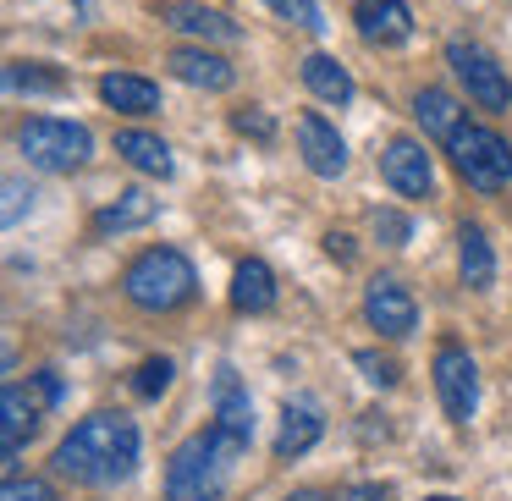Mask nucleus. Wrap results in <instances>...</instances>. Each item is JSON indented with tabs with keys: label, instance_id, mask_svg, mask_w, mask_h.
<instances>
[{
	"label": "nucleus",
	"instance_id": "nucleus-28",
	"mask_svg": "<svg viewBox=\"0 0 512 501\" xmlns=\"http://www.w3.org/2000/svg\"><path fill=\"white\" fill-rule=\"evenodd\" d=\"M369 232H375L386 248H402L413 237V221L402 210H375V215H369Z\"/></svg>",
	"mask_w": 512,
	"mask_h": 501
},
{
	"label": "nucleus",
	"instance_id": "nucleus-35",
	"mask_svg": "<svg viewBox=\"0 0 512 501\" xmlns=\"http://www.w3.org/2000/svg\"><path fill=\"white\" fill-rule=\"evenodd\" d=\"M424 501H457V496H424Z\"/></svg>",
	"mask_w": 512,
	"mask_h": 501
},
{
	"label": "nucleus",
	"instance_id": "nucleus-24",
	"mask_svg": "<svg viewBox=\"0 0 512 501\" xmlns=\"http://www.w3.org/2000/svg\"><path fill=\"white\" fill-rule=\"evenodd\" d=\"M6 89L12 94H61L67 83H61V72H45L39 61H12L6 67Z\"/></svg>",
	"mask_w": 512,
	"mask_h": 501
},
{
	"label": "nucleus",
	"instance_id": "nucleus-25",
	"mask_svg": "<svg viewBox=\"0 0 512 501\" xmlns=\"http://www.w3.org/2000/svg\"><path fill=\"white\" fill-rule=\"evenodd\" d=\"M265 6L281 17V23L303 28V34H325V28H331V23H325V12L314 6V0H265Z\"/></svg>",
	"mask_w": 512,
	"mask_h": 501
},
{
	"label": "nucleus",
	"instance_id": "nucleus-5",
	"mask_svg": "<svg viewBox=\"0 0 512 501\" xmlns=\"http://www.w3.org/2000/svg\"><path fill=\"white\" fill-rule=\"evenodd\" d=\"M17 149L28 155V166L50 171V177H67V171L89 166L94 138H89V127H78V122H61V116H34V122L17 127Z\"/></svg>",
	"mask_w": 512,
	"mask_h": 501
},
{
	"label": "nucleus",
	"instance_id": "nucleus-2",
	"mask_svg": "<svg viewBox=\"0 0 512 501\" xmlns=\"http://www.w3.org/2000/svg\"><path fill=\"white\" fill-rule=\"evenodd\" d=\"M248 441H254V435L232 430V424H221V419L204 435H188L166 463V501H221L232 468L248 457Z\"/></svg>",
	"mask_w": 512,
	"mask_h": 501
},
{
	"label": "nucleus",
	"instance_id": "nucleus-15",
	"mask_svg": "<svg viewBox=\"0 0 512 501\" xmlns=\"http://www.w3.org/2000/svg\"><path fill=\"white\" fill-rule=\"evenodd\" d=\"M457 276H463L468 292L496 287V248H490L485 226H474V221L457 226Z\"/></svg>",
	"mask_w": 512,
	"mask_h": 501
},
{
	"label": "nucleus",
	"instance_id": "nucleus-27",
	"mask_svg": "<svg viewBox=\"0 0 512 501\" xmlns=\"http://www.w3.org/2000/svg\"><path fill=\"white\" fill-rule=\"evenodd\" d=\"M353 364L364 369V380H369V386H380V391H386V386H397V380H402L397 358L375 353V347H358V353H353Z\"/></svg>",
	"mask_w": 512,
	"mask_h": 501
},
{
	"label": "nucleus",
	"instance_id": "nucleus-31",
	"mask_svg": "<svg viewBox=\"0 0 512 501\" xmlns=\"http://www.w3.org/2000/svg\"><path fill=\"white\" fill-rule=\"evenodd\" d=\"M28 204H34V188H23L17 177H6V210H0V221H6V226H17V221H23V210H28Z\"/></svg>",
	"mask_w": 512,
	"mask_h": 501
},
{
	"label": "nucleus",
	"instance_id": "nucleus-32",
	"mask_svg": "<svg viewBox=\"0 0 512 501\" xmlns=\"http://www.w3.org/2000/svg\"><path fill=\"white\" fill-rule=\"evenodd\" d=\"M336 501H391V490L386 485H342Z\"/></svg>",
	"mask_w": 512,
	"mask_h": 501
},
{
	"label": "nucleus",
	"instance_id": "nucleus-16",
	"mask_svg": "<svg viewBox=\"0 0 512 501\" xmlns=\"http://www.w3.org/2000/svg\"><path fill=\"white\" fill-rule=\"evenodd\" d=\"M232 309L237 314H265L276 309V270L265 259H243L232 270Z\"/></svg>",
	"mask_w": 512,
	"mask_h": 501
},
{
	"label": "nucleus",
	"instance_id": "nucleus-20",
	"mask_svg": "<svg viewBox=\"0 0 512 501\" xmlns=\"http://www.w3.org/2000/svg\"><path fill=\"white\" fill-rule=\"evenodd\" d=\"M298 72H303V83H309L314 100H325V105H347V100H353V72H347L336 56H325V50L303 56Z\"/></svg>",
	"mask_w": 512,
	"mask_h": 501
},
{
	"label": "nucleus",
	"instance_id": "nucleus-19",
	"mask_svg": "<svg viewBox=\"0 0 512 501\" xmlns=\"http://www.w3.org/2000/svg\"><path fill=\"white\" fill-rule=\"evenodd\" d=\"M100 100L111 105V111H127V116H155L160 111V89L149 78H133V72H105Z\"/></svg>",
	"mask_w": 512,
	"mask_h": 501
},
{
	"label": "nucleus",
	"instance_id": "nucleus-17",
	"mask_svg": "<svg viewBox=\"0 0 512 501\" xmlns=\"http://www.w3.org/2000/svg\"><path fill=\"white\" fill-rule=\"evenodd\" d=\"M325 435V419L314 402H287L281 408V430H276V457H303L314 452V441Z\"/></svg>",
	"mask_w": 512,
	"mask_h": 501
},
{
	"label": "nucleus",
	"instance_id": "nucleus-12",
	"mask_svg": "<svg viewBox=\"0 0 512 501\" xmlns=\"http://www.w3.org/2000/svg\"><path fill=\"white\" fill-rule=\"evenodd\" d=\"M166 67H171V78H177V83H188V89H204V94H226V89L237 83V67H232V61L215 56V50H204V45L171 50Z\"/></svg>",
	"mask_w": 512,
	"mask_h": 501
},
{
	"label": "nucleus",
	"instance_id": "nucleus-34",
	"mask_svg": "<svg viewBox=\"0 0 512 501\" xmlns=\"http://www.w3.org/2000/svg\"><path fill=\"white\" fill-rule=\"evenodd\" d=\"M287 501H336V496H325V490H292Z\"/></svg>",
	"mask_w": 512,
	"mask_h": 501
},
{
	"label": "nucleus",
	"instance_id": "nucleus-11",
	"mask_svg": "<svg viewBox=\"0 0 512 501\" xmlns=\"http://www.w3.org/2000/svg\"><path fill=\"white\" fill-rule=\"evenodd\" d=\"M298 155H303V166L314 171V177H325V182H336L347 171V144H342V133H336L325 116H298Z\"/></svg>",
	"mask_w": 512,
	"mask_h": 501
},
{
	"label": "nucleus",
	"instance_id": "nucleus-23",
	"mask_svg": "<svg viewBox=\"0 0 512 501\" xmlns=\"http://www.w3.org/2000/svg\"><path fill=\"white\" fill-rule=\"evenodd\" d=\"M210 397H215V419L232 424V430H243V435H254V402H248L237 369H215V391H210Z\"/></svg>",
	"mask_w": 512,
	"mask_h": 501
},
{
	"label": "nucleus",
	"instance_id": "nucleus-3",
	"mask_svg": "<svg viewBox=\"0 0 512 501\" xmlns=\"http://www.w3.org/2000/svg\"><path fill=\"white\" fill-rule=\"evenodd\" d=\"M122 292L144 314H171L199 292V276H193V259L182 248H144L122 270Z\"/></svg>",
	"mask_w": 512,
	"mask_h": 501
},
{
	"label": "nucleus",
	"instance_id": "nucleus-18",
	"mask_svg": "<svg viewBox=\"0 0 512 501\" xmlns=\"http://www.w3.org/2000/svg\"><path fill=\"white\" fill-rule=\"evenodd\" d=\"M116 155H122L133 171H144V177H171V171H177L166 138L144 133V127H122V133H116Z\"/></svg>",
	"mask_w": 512,
	"mask_h": 501
},
{
	"label": "nucleus",
	"instance_id": "nucleus-10",
	"mask_svg": "<svg viewBox=\"0 0 512 501\" xmlns=\"http://www.w3.org/2000/svg\"><path fill=\"white\" fill-rule=\"evenodd\" d=\"M380 177H386V188L397 193V199H430V155H424L419 138H391L386 149H380Z\"/></svg>",
	"mask_w": 512,
	"mask_h": 501
},
{
	"label": "nucleus",
	"instance_id": "nucleus-1",
	"mask_svg": "<svg viewBox=\"0 0 512 501\" xmlns=\"http://www.w3.org/2000/svg\"><path fill=\"white\" fill-rule=\"evenodd\" d=\"M138 457H144V435L127 413H89L78 419L56 446V474L72 479V485H89V490H116L138 474Z\"/></svg>",
	"mask_w": 512,
	"mask_h": 501
},
{
	"label": "nucleus",
	"instance_id": "nucleus-29",
	"mask_svg": "<svg viewBox=\"0 0 512 501\" xmlns=\"http://www.w3.org/2000/svg\"><path fill=\"white\" fill-rule=\"evenodd\" d=\"M0 501H56V485L50 479H34V474H6V490H0Z\"/></svg>",
	"mask_w": 512,
	"mask_h": 501
},
{
	"label": "nucleus",
	"instance_id": "nucleus-6",
	"mask_svg": "<svg viewBox=\"0 0 512 501\" xmlns=\"http://www.w3.org/2000/svg\"><path fill=\"white\" fill-rule=\"evenodd\" d=\"M446 67L457 72V83L468 89V100L485 111H512V78L485 45L474 39H446Z\"/></svg>",
	"mask_w": 512,
	"mask_h": 501
},
{
	"label": "nucleus",
	"instance_id": "nucleus-21",
	"mask_svg": "<svg viewBox=\"0 0 512 501\" xmlns=\"http://www.w3.org/2000/svg\"><path fill=\"white\" fill-rule=\"evenodd\" d=\"M155 210H160V199H149L144 188H127V193H116V204H105V210L94 215V232H100V237L133 232V226H149V221H155Z\"/></svg>",
	"mask_w": 512,
	"mask_h": 501
},
{
	"label": "nucleus",
	"instance_id": "nucleus-26",
	"mask_svg": "<svg viewBox=\"0 0 512 501\" xmlns=\"http://www.w3.org/2000/svg\"><path fill=\"white\" fill-rule=\"evenodd\" d=\"M171 375H177V369H171V358H144V364L133 369V391L144 402H155V397H166Z\"/></svg>",
	"mask_w": 512,
	"mask_h": 501
},
{
	"label": "nucleus",
	"instance_id": "nucleus-22",
	"mask_svg": "<svg viewBox=\"0 0 512 501\" xmlns=\"http://www.w3.org/2000/svg\"><path fill=\"white\" fill-rule=\"evenodd\" d=\"M413 122L424 127V138H452L457 127H463V111H457V100L446 89H419L413 94Z\"/></svg>",
	"mask_w": 512,
	"mask_h": 501
},
{
	"label": "nucleus",
	"instance_id": "nucleus-30",
	"mask_svg": "<svg viewBox=\"0 0 512 501\" xmlns=\"http://www.w3.org/2000/svg\"><path fill=\"white\" fill-rule=\"evenodd\" d=\"M232 127H237L243 138H259V144H270V138H276V122H270V116L259 111V105H248V111H237V116H232Z\"/></svg>",
	"mask_w": 512,
	"mask_h": 501
},
{
	"label": "nucleus",
	"instance_id": "nucleus-9",
	"mask_svg": "<svg viewBox=\"0 0 512 501\" xmlns=\"http://www.w3.org/2000/svg\"><path fill=\"white\" fill-rule=\"evenodd\" d=\"M364 320L375 325L380 336L402 342V336L419 331V303H413V292L402 287L397 276H375V281L364 287Z\"/></svg>",
	"mask_w": 512,
	"mask_h": 501
},
{
	"label": "nucleus",
	"instance_id": "nucleus-14",
	"mask_svg": "<svg viewBox=\"0 0 512 501\" xmlns=\"http://www.w3.org/2000/svg\"><path fill=\"white\" fill-rule=\"evenodd\" d=\"M353 23L369 45H408L413 39L408 0H353Z\"/></svg>",
	"mask_w": 512,
	"mask_h": 501
},
{
	"label": "nucleus",
	"instance_id": "nucleus-7",
	"mask_svg": "<svg viewBox=\"0 0 512 501\" xmlns=\"http://www.w3.org/2000/svg\"><path fill=\"white\" fill-rule=\"evenodd\" d=\"M430 375H435V397H441L446 419L452 424H468L479 413V364L468 347L457 342H441L430 358Z\"/></svg>",
	"mask_w": 512,
	"mask_h": 501
},
{
	"label": "nucleus",
	"instance_id": "nucleus-13",
	"mask_svg": "<svg viewBox=\"0 0 512 501\" xmlns=\"http://www.w3.org/2000/svg\"><path fill=\"white\" fill-rule=\"evenodd\" d=\"M160 23L177 28V34L204 39V45H237V39H243V28H237L232 17L210 12V6H199V0H166V6H160Z\"/></svg>",
	"mask_w": 512,
	"mask_h": 501
},
{
	"label": "nucleus",
	"instance_id": "nucleus-8",
	"mask_svg": "<svg viewBox=\"0 0 512 501\" xmlns=\"http://www.w3.org/2000/svg\"><path fill=\"white\" fill-rule=\"evenodd\" d=\"M45 408H50V397L39 386V375L6 380V391H0V457H6V468H17V457H23V446Z\"/></svg>",
	"mask_w": 512,
	"mask_h": 501
},
{
	"label": "nucleus",
	"instance_id": "nucleus-4",
	"mask_svg": "<svg viewBox=\"0 0 512 501\" xmlns=\"http://www.w3.org/2000/svg\"><path fill=\"white\" fill-rule=\"evenodd\" d=\"M446 155H452V171L468 182L474 193H501L512 188V144L490 127L463 122L452 138H446Z\"/></svg>",
	"mask_w": 512,
	"mask_h": 501
},
{
	"label": "nucleus",
	"instance_id": "nucleus-33",
	"mask_svg": "<svg viewBox=\"0 0 512 501\" xmlns=\"http://www.w3.org/2000/svg\"><path fill=\"white\" fill-rule=\"evenodd\" d=\"M325 254H331V259H342V265H353V237L331 232V237H325Z\"/></svg>",
	"mask_w": 512,
	"mask_h": 501
}]
</instances>
